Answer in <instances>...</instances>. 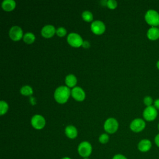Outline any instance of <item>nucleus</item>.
<instances>
[{
    "instance_id": "1",
    "label": "nucleus",
    "mask_w": 159,
    "mask_h": 159,
    "mask_svg": "<svg viewBox=\"0 0 159 159\" xmlns=\"http://www.w3.org/2000/svg\"><path fill=\"white\" fill-rule=\"evenodd\" d=\"M70 94V90L68 87L61 86L58 87L54 93V98L59 103H64L66 102Z\"/></svg>"
},
{
    "instance_id": "2",
    "label": "nucleus",
    "mask_w": 159,
    "mask_h": 159,
    "mask_svg": "<svg viewBox=\"0 0 159 159\" xmlns=\"http://www.w3.org/2000/svg\"><path fill=\"white\" fill-rule=\"evenodd\" d=\"M145 20L152 27H157L159 25V14L153 9H149L145 14Z\"/></svg>"
},
{
    "instance_id": "3",
    "label": "nucleus",
    "mask_w": 159,
    "mask_h": 159,
    "mask_svg": "<svg viewBox=\"0 0 159 159\" xmlns=\"http://www.w3.org/2000/svg\"><path fill=\"white\" fill-rule=\"evenodd\" d=\"M78 154L84 158H88L92 152V146L88 141L81 142L78 147Z\"/></svg>"
},
{
    "instance_id": "4",
    "label": "nucleus",
    "mask_w": 159,
    "mask_h": 159,
    "mask_svg": "<svg viewBox=\"0 0 159 159\" xmlns=\"http://www.w3.org/2000/svg\"><path fill=\"white\" fill-rule=\"evenodd\" d=\"M157 109L154 107V106H150L146 107L143 112V118L147 121L154 120L157 118Z\"/></svg>"
},
{
    "instance_id": "5",
    "label": "nucleus",
    "mask_w": 159,
    "mask_h": 159,
    "mask_svg": "<svg viewBox=\"0 0 159 159\" xmlns=\"http://www.w3.org/2000/svg\"><path fill=\"white\" fill-rule=\"evenodd\" d=\"M118 122L116 119L110 117L106 119L104 124V129L107 133L113 134L117 131L118 129Z\"/></svg>"
},
{
    "instance_id": "6",
    "label": "nucleus",
    "mask_w": 159,
    "mask_h": 159,
    "mask_svg": "<svg viewBox=\"0 0 159 159\" xmlns=\"http://www.w3.org/2000/svg\"><path fill=\"white\" fill-rule=\"evenodd\" d=\"M67 41L70 45L75 47H78L83 45V41L81 37L75 32H71L67 37Z\"/></svg>"
},
{
    "instance_id": "7",
    "label": "nucleus",
    "mask_w": 159,
    "mask_h": 159,
    "mask_svg": "<svg viewBox=\"0 0 159 159\" xmlns=\"http://www.w3.org/2000/svg\"><path fill=\"white\" fill-rule=\"evenodd\" d=\"M145 122L143 119L136 118L131 122L130 128L134 132H140L145 129Z\"/></svg>"
},
{
    "instance_id": "8",
    "label": "nucleus",
    "mask_w": 159,
    "mask_h": 159,
    "mask_svg": "<svg viewBox=\"0 0 159 159\" xmlns=\"http://www.w3.org/2000/svg\"><path fill=\"white\" fill-rule=\"evenodd\" d=\"M31 124L36 129H42L45 124V120L43 116L39 114L34 115L31 119Z\"/></svg>"
},
{
    "instance_id": "9",
    "label": "nucleus",
    "mask_w": 159,
    "mask_h": 159,
    "mask_svg": "<svg viewBox=\"0 0 159 159\" xmlns=\"http://www.w3.org/2000/svg\"><path fill=\"white\" fill-rule=\"evenodd\" d=\"M9 35L10 38L14 40L17 41L21 39L23 35V32L22 29L17 25L12 26L9 32Z\"/></svg>"
},
{
    "instance_id": "10",
    "label": "nucleus",
    "mask_w": 159,
    "mask_h": 159,
    "mask_svg": "<svg viewBox=\"0 0 159 159\" xmlns=\"http://www.w3.org/2000/svg\"><path fill=\"white\" fill-rule=\"evenodd\" d=\"M152 147V142L149 139H144L141 140L137 145V148L138 150L142 152V153H145L148 152Z\"/></svg>"
},
{
    "instance_id": "11",
    "label": "nucleus",
    "mask_w": 159,
    "mask_h": 159,
    "mask_svg": "<svg viewBox=\"0 0 159 159\" xmlns=\"http://www.w3.org/2000/svg\"><path fill=\"white\" fill-rule=\"evenodd\" d=\"M91 30L96 34H101L105 30V25L101 20H94L91 24Z\"/></svg>"
},
{
    "instance_id": "12",
    "label": "nucleus",
    "mask_w": 159,
    "mask_h": 159,
    "mask_svg": "<svg viewBox=\"0 0 159 159\" xmlns=\"http://www.w3.org/2000/svg\"><path fill=\"white\" fill-rule=\"evenodd\" d=\"M71 95L76 100L79 101H83L85 98L84 91L79 86H76L71 89Z\"/></svg>"
},
{
    "instance_id": "13",
    "label": "nucleus",
    "mask_w": 159,
    "mask_h": 159,
    "mask_svg": "<svg viewBox=\"0 0 159 159\" xmlns=\"http://www.w3.org/2000/svg\"><path fill=\"white\" fill-rule=\"evenodd\" d=\"M55 31L56 30L53 25L48 24L43 27V28L41 30V33L43 37L48 38L53 36Z\"/></svg>"
},
{
    "instance_id": "14",
    "label": "nucleus",
    "mask_w": 159,
    "mask_h": 159,
    "mask_svg": "<svg viewBox=\"0 0 159 159\" xmlns=\"http://www.w3.org/2000/svg\"><path fill=\"white\" fill-rule=\"evenodd\" d=\"M147 36L150 40H156L159 39V29L157 27H151L147 31Z\"/></svg>"
},
{
    "instance_id": "15",
    "label": "nucleus",
    "mask_w": 159,
    "mask_h": 159,
    "mask_svg": "<svg viewBox=\"0 0 159 159\" xmlns=\"http://www.w3.org/2000/svg\"><path fill=\"white\" fill-rule=\"evenodd\" d=\"M66 135L70 139H75L78 135V132L76 127L73 125H68L65 129Z\"/></svg>"
},
{
    "instance_id": "16",
    "label": "nucleus",
    "mask_w": 159,
    "mask_h": 159,
    "mask_svg": "<svg viewBox=\"0 0 159 159\" xmlns=\"http://www.w3.org/2000/svg\"><path fill=\"white\" fill-rule=\"evenodd\" d=\"M4 10L6 11H12L16 6V2L14 0H4L1 4Z\"/></svg>"
},
{
    "instance_id": "17",
    "label": "nucleus",
    "mask_w": 159,
    "mask_h": 159,
    "mask_svg": "<svg viewBox=\"0 0 159 159\" xmlns=\"http://www.w3.org/2000/svg\"><path fill=\"white\" fill-rule=\"evenodd\" d=\"M76 78L73 74H69L65 78V83L69 87L74 86L76 84Z\"/></svg>"
},
{
    "instance_id": "18",
    "label": "nucleus",
    "mask_w": 159,
    "mask_h": 159,
    "mask_svg": "<svg viewBox=\"0 0 159 159\" xmlns=\"http://www.w3.org/2000/svg\"><path fill=\"white\" fill-rule=\"evenodd\" d=\"M23 40L27 43H31L35 40V35L32 32H27L23 35Z\"/></svg>"
},
{
    "instance_id": "19",
    "label": "nucleus",
    "mask_w": 159,
    "mask_h": 159,
    "mask_svg": "<svg viewBox=\"0 0 159 159\" xmlns=\"http://www.w3.org/2000/svg\"><path fill=\"white\" fill-rule=\"evenodd\" d=\"M20 91L22 94L25 95V96L31 95L33 93L32 88L30 86H29V85H25V86H22L21 88Z\"/></svg>"
},
{
    "instance_id": "20",
    "label": "nucleus",
    "mask_w": 159,
    "mask_h": 159,
    "mask_svg": "<svg viewBox=\"0 0 159 159\" xmlns=\"http://www.w3.org/2000/svg\"><path fill=\"white\" fill-rule=\"evenodd\" d=\"M82 17L84 20H86L87 22L91 21L93 19V16L92 13L89 11H83V13H82Z\"/></svg>"
},
{
    "instance_id": "21",
    "label": "nucleus",
    "mask_w": 159,
    "mask_h": 159,
    "mask_svg": "<svg viewBox=\"0 0 159 159\" xmlns=\"http://www.w3.org/2000/svg\"><path fill=\"white\" fill-rule=\"evenodd\" d=\"M8 109V104L4 101H1L0 102V114L3 115L5 114Z\"/></svg>"
},
{
    "instance_id": "22",
    "label": "nucleus",
    "mask_w": 159,
    "mask_h": 159,
    "mask_svg": "<svg viewBox=\"0 0 159 159\" xmlns=\"http://www.w3.org/2000/svg\"><path fill=\"white\" fill-rule=\"evenodd\" d=\"M109 137L107 134H102L99 137V141L101 143H106L109 141Z\"/></svg>"
},
{
    "instance_id": "23",
    "label": "nucleus",
    "mask_w": 159,
    "mask_h": 159,
    "mask_svg": "<svg viewBox=\"0 0 159 159\" xmlns=\"http://www.w3.org/2000/svg\"><path fill=\"white\" fill-rule=\"evenodd\" d=\"M143 102H144L145 105L147 106V107L152 106V102H153V99L152 97H150L149 96H147L143 98Z\"/></svg>"
},
{
    "instance_id": "24",
    "label": "nucleus",
    "mask_w": 159,
    "mask_h": 159,
    "mask_svg": "<svg viewBox=\"0 0 159 159\" xmlns=\"http://www.w3.org/2000/svg\"><path fill=\"white\" fill-rule=\"evenodd\" d=\"M56 32L58 36L62 37V36H64L66 34V30L64 27H58L56 30Z\"/></svg>"
},
{
    "instance_id": "25",
    "label": "nucleus",
    "mask_w": 159,
    "mask_h": 159,
    "mask_svg": "<svg viewBox=\"0 0 159 159\" xmlns=\"http://www.w3.org/2000/svg\"><path fill=\"white\" fill-rule=\"evenodd\" d=\"M107 6L111 9H114L117 6V2L115 0H108L107 2Z\"/></svg>"
},
{
    "instance_id": "26",
    "label": "nucleus",
    "mask_w": 159,
    "mask_h": 159,
    "mask_svg": "<svg viewBox=\"0 0 159 159\" xmlns=\"http://www.w3.org/2000/svg\"><path fill=\"white\" fill-rule=\"evenodd\" d=\"M112 159H127V158L122 154H116L112 157Z\"/></svg>"
},
{
    "instance_id": "27",
    "label": "nucleus",
    "mask_w": 159,
    "mask_h": 159,
    "mask_svg": "<svg viewBox=\"0 0 159 159\" xmlns=\"http://www.w3.org/2000/svg\"><path fill=\"white\" fill-rule=\"evenodd\" d=\"M154 142H155V145L159 148V134H158L157 135H155V137L154 138Z\"/></svg>"
},
{
    "instance_id": "28",
    "label": "nucleus",
    "mask_w": 159,
    "mask_h": 159,
    "mask_svg": "<svg viewBox=\"0 0 159 159\" xmlns=\"http://www.w3.org/2000/svg\"><path fill=\"white\" fill-rule=\"evenodd\" d=\"M154 107L159 110V99H157L155 101H154Z\"/></svg>"
},
{
    "instance_id": "29",
    "label": "nucleus",
    "mask_w": 159,
    "mask_h": 159,
    "mask_svg": "<svg viewBox=\"0 0 159 159\" xmlns=\"http://www.w3.org/2000/svg\"><path fill=\"white\" fill-rule=\"evenodd\" d=\"M82 45H83V47H84V48H88V47L89 46V42H88V41H84V42H83Z\"/></svg>"
},
{
    "instance_id": "30",
    "label": "nucleus",
    "mask_w": 159,
    "mask_h": 159,
    "mask_svg": "<svg viewBox=\"0 0 159 159\" xmlns=\"http://www.w3.org/2000/svg\"><path fill=\"white\" fill-rule=\"evenodd\" d=\"M157 68L159 70V60L157 62Z\"/></svg>"
},
{
    "instance_id": "31",
    "label": "nucleus",
    "mask_w": 159,
    "mask_h": 159,
    "mask_svg": "<svg viewBox=\"0 0 159 159\" xmlns=\"http://www.w3.org/2000/svg\"><path fill=\"white\" fill-rule=\"evenodd\" d=\"M61 159H71V158H70V157H65L62 158Z\"/></svg>"
},
{
    "instance_id": "32",
    "label": "nucleus",
    "mask_w": 159,
    "mask_h": 159,
    "mask_svg": "<svg viewBox=\"0 0 159 159\" xmlns=\"http://www.w3.org/2000/svg\"><path fill=\"white\" fill-rule=\"evenodd\" d=\"M158 130H159V123L158 124Z\"/></svg>"
},
{
    "instance_id": "33",
    "label": "nucleus",
    "mask_w": 159,
    "mask_h": 159,
    "mask_svg": "<svg viewBox=\"0 0 159 159\" xmlns=\"http://www.w3.org/2000/svg\"><path fill=\"white\" fill-rule=\"evenodd\" d=\"M83 159H89V158H84Z\"/></svg>"
}]
</instances>
